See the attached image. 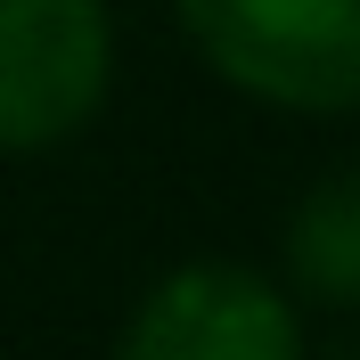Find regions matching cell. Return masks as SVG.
<instances>
[{"label":"cell","mask_w":360,"mask_h":360,"mask_svg":"<svg viewBox=\"0 0 360 360\" xmlns=\"http://www.w3.org/2000/svg\"><path fill=\"white\" fill-rule=\"evenodd\" d=\"M107 0H0V156H41L107 107Z\"/></svg>","instance_id":"2"},{"label":"cell","mask_w":360,"mask_h":360,"mask_svg":"<svg viewBox=\"0 0 360 360\" xmlns=\"http://www.w3.org/2000/svg\"><path fill=\"white\" fill-rule=\"evenodd\" d=\"M180 33L229 90L262 107H360V0H180Z\"/></svg>","instance_id":"1"},{"label":"cell","mask_w":360,"mask_h":360,"mask_svg":"<svg viewBox=\"0 0 360 360\" xmlns=\"http://www.w3.org/2000/svg\"><path fill=\"white\" fill-rule=\"evenodd\" d=\"M115 360H303L295 303L238 262H188L139 295Z\"/></svg>","instance_id":"3"},{"label":"cell","mask_w":360,"mask_h":360,"mask_svg":"<svg viewBox=\"0 0 360 360\" xmlns=\"http://www.w3.org/2000/svg\"><path fill=\"white\" fill-rule=\"evenodd\" d=\"M287 270L319 303H360V172L319 180L287 221Z\"/></svg>","instance_id":"4"}]
</instances>
